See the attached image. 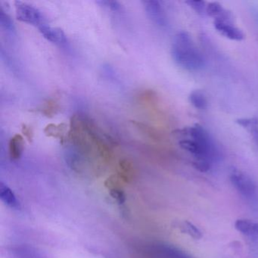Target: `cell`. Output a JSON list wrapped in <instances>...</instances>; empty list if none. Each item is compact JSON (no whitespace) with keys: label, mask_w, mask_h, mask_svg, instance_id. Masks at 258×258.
I'll return each mask as SVG.
<instances>
[{"label":"cell","mask_w":258,"mask_h":258,"mask_svg":"<svg viewBox=\"0 0 258 258\" xmlns=\"http://www.w3.org/2000/svg\"><path fill=\"white\" fill-rule=\"evenodd\" d=\"M214 26L219 34L229 40L235 41H241L244 40V34L243 31L232 23L214 21Z\"/></svg>","instance_id":"8992f818"},{"label":"cell","mask_w":258,"mask_h":258,"mask_svg":"<svg viewBox=\"0 0 258 258\" xmlns=\"http://www.w3.org/2000/svg\"><path fill=\"white\" fill-rule=\"evenodd\" d=\"M25 149V141L20 134H16L10 139L9 143V154L13 161L20 159Z\"/></svg>","instance_id":"4fadbf2b"},{"label":"cell","mask_w":258,"mask_h":258,"mask_svg":"<svg viewBox=\"0 0 258 258\" xmlns=\"http://www.w3.org/2000/svg\"><path fill=\"white\" fill-rule=\"evenodd\" d=\"M98 4L113 12H118L121 10V6L117 1H99Z\"/></svg>","instance_id":"44dd1931"},{"label":"cell","mask_w":258,"mask_h":258,"mask_svg":"<svg viewBox=\"0 0 258 258\" xmlns=\"http://www.w3.org/2000/svg\"><path fill=\"white\" fill-rule=\"evenodd\" d=\"M185 4H188L190 8L192 9L198 14L203 15L206 13V7L205 2L204 1H194V0H189L187 1Z\"/></svg>","instance_id":"ffe728a7"},{"label":"cell","mask_w":258,"mask_h":258,"mask_svg":"<svg viewBox=\"0 0 258 258\" xmlns=\"http://www.w3.org/2000/svg\"><path fill=\"white\" fill-rule=\"evenodd\" d=\"M154 251L161 258H192L179 249L167 244L155 246Z\"/></svg>","instance_id":"8fae6325"},{"label":"cell","mask_w":258,"mask_h":258,"mask_svg":"<svg viewBox=\"0 0 258 258\" xmlns=\"http://www.w3.org/2000/svg\"><path fill=\"white\" fill-rule=\"evenodd\" d=\"M67 124L64 123H49L46 125L44 129V134L46 137H52V138L58 139L60 140L61 144L67 141V136H69V131H68Z\"/></svg>","instance_id":"30bf717a"},{"label":"cell","mask_w":258,"mask_h":258,"mask_svg":"<svg viewBox=\"0 0 258 258\" xmlns=\"http://www.w3.org/2000/svg\"><path fill=\"white\" fill-rule=\"evenodd\" d=\"M231 182L235 189L247 199H253L256 196V185L253 179L244 173V172L238 170H233L230 173Z\"/></svg>","instance_id":"277c9868"},{"label":"cell","mask_w":258,"mask_h":258,"mask_svg":"<svg viewBox=\"0 0 258 258\" xmlns=\"http://www.w3.org/2000/svg\"><path fill=\"white\" fill-rule=\"evenodd\" d=\"M237 123L242 126L253 137L256 144L258 145V119L255 117L251 118H240L237 120Z\"/></svg>","instance_id":"2e32d148"},{"label":"cell","mask_w":258,"mask_h":258,"mask_svg":"<svg viewBox=\"0 0 258 258\" xmlns=\"http://www.w3.org/2000/svg\"><path fill=\"white\" fill-rule=\"evenodd\" d=\"M22 132L23 135L25 136V138L31 143L32 142L33 138H34V131H33L31 126H28L27 124L22 125Z\"/></svg>","instance_id":"7402d4cb"},{"label":"cell","mask_w":258,"mask_h":258,"mask_svg":"<svg viewBox=\"0 0 258 258\" xmlns=\"http://www.w3.org/2000/svg\"><path fill=\"white\" fill-rule=\"evenodd\" d=\"M0 199L7 206L13 209H21V205L14 191L4 182H0Z\"/></svg>","instance_id":"7c38bea8"},{"label":"cell","mask_w":258,"mask_h":258,"mask_svg":"<svg viewBox=\"0 0 258 258\" xmlns=\"http://www.w3.org/2000/svg\"><path fill=\"white\" fill-rule=\"evenodd\" d=\"M15 8L16 18L20 22L28 25H35L37 28L44 25L43 15L34 6L21 1H16Z\"/></svg>","instance_id":"3957f363"},{"label":"cell","mask_w":258,"mask_h":258,"mask_svg":"<svg viewBox=\"0 0 258 258\" xmlns=\"http://www.w3.org/2000/svg\"><path fill=\"white\" fill-rule=\"evenodd\" d=\"M188 99L190 103L197 109L205 110L208 108V99L205 93L201 90H195L191 92Z\"/></svg>","instance_id":"e0dca14e"},{"label":"cell","mask_w":258,"mask_h":258,"mask_svg":"<svg viewBox=\"0 0 258 258\" xmlns=\"http://www.w3.org/2000/svg\"><path fill=\"white\" fill-rule=\"evenodd\" d=\"M206 13L217 22H228L233 24L234 19L232 13L219 3H210L206 7Z\"/></svg>","instance_id":"52a82bcc"},{"label":"cell","mask_w":258,"mask_h":258,"mask_svg":"<svg viewBox=\"0 0 258 258\" xmlns=\"http://www.w3.org/2000/svg\"><path fill=\"white\" fill-rule=\"evenodd\" d=\"M171 55L175 62L185 70L199 71L205 66L203 55L190 34L185 31H180L175 35Z\"/></svg>","instance_id":"7a4b0ae2"},{"label":"cell","mask_w":258,"mask_h":258,"mask_svg":"<svg viewBox=\"0 0 258 258\" xmlns=\"http://www.w3.org/2000/svg\"><path fill=\"white\" fill-rule=\"evenodd\" d=\"M41 35L48 41L55 44H62L66 43V36L64 31L58 28L48 26L46 24L41 25L38 28Z\"/></svg>","instance_id":"ba28073f"},{"label":"cell","mask_w":258,"mask_h":258,"mask_svg":"<svg viewBox=\"0 0 258 258\" xmlns=\"http://www.w3.org/2000/svg\"><path fill=\"white\" fill-rule=\"evenodd\" d=\"M0 23L7 31H14L13 22L2 7H0Z\"/></svg>","instance_id":"d6986e66"},{"label":"cell","mask_w":258,"mask_h":258,"mask_svg":"<svg viewBox=\"0 0 258 258\" xmlns=\"http://www.w3.org/2000/svg\"><path fill=\"white\" fill-rule=\"evenodd\" d=\"M235 228L244 235L258 236V223L256 222L247 219H239L235 221Z\"/></svg>","instance_id":"5bb4252c"},{"label":"cell","mask_w":258,"mask_h":258,"mask_svg":"<svg viewBox=\"0 0 258 258\" xmlns=\"http://www.w3.org/2000/svg\"><path fill=\"white\" fill-rule=\"evenodd\" d=\"M60 110H61V107L55 99H48L43 102V103L36 109V111H38L45 117H53L59 112Z\"/></svg>","instance_id":"9a60e30c"},{"label":"cell","mask_w":258,"mask_h":258,"mask_svg":"<svg viewBox=\"0 0 258 258\" xmlns=\"http://www.w3.org/2000/svg\"><path fill=\"white\" fill-rule=\"evenodd\" d=\"M143 7L148 18L157 26L165 27L167 23L164 9L159 1H143Z\"/></svg>","instance_id":"5b68a950"},{"label":"cell","mask_w":258,"mask_h":258,"mask_svg":"<svg viewBox=\"0 0 258 258\" xmlns=\"http://www.w3.org/2000/svg\"><path fill=\"white\" fill-rule=\"evenodd\" d=\"M178 227L180 229L181 232L188 234V235L196 238V239H199L202 237V233L200 229L190 222H182V223H179Z\"/></svg>","instance_id":"ac0fdd59"},{"label":"cell","mask_w":258,"mask_h":258,"mask_svg":"<svg viewBox=\"0 0 258 258\" xmlns=\"http://www.w3.org/2000/svg\"><path fill=\"white\" fill-rule=\"evenodd\" d=\"M179 146L194 158L193 165L201 172H207L220 158V151L211 134L199 124L176 130Z\"/></svg>","instance_id":"6da1fadb"},{"label":"cell","mask_w":258,"mask_h":258,"mask_svg":"<svg viewBox=\"0 0 258 258\" xmlns=\"http://www.w3.org/2000/svg\"><path fill=\"white\" fill-rule=\"evenodd\" d=\"M118 179V176H116L115 175H114V176H111V177L107 179L105 185L109 189L110 195H111V197L119 205H123L126 202V195H125L124 191L120 186Z\"/></svg>","instance_id":"9c48e42d"}]
</instances>
